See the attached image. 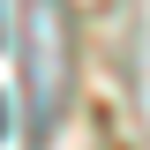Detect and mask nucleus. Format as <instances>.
Wrapping results in <instances>:
<instances>
[{
	"label": "nucleus",
	"mask_w": 150,
	"mask_h": 150,
	"mask_svg": "<svg viewBox=\"0 0 150 150\" xmlns=\"http://www.w3.org/2000/svg\"><path fill=\"white\" fill-rule=\"evenodd\" d=\"M30 105H38V128L53 112V8L38 0L30 8Z\"/></svg>",
	"instance_id": "1"
},
{
	"label": "nucleus",
	"mask_w": 150,
	"mask_h": 150,
	"mask_svg": "<svg viewBox=\"0 0 150 150\" xmlns=\"http://www.w3.org/2000/svg\"><path fill=\"white\" fill-rule=\"evenodd\" d=\"M0 135H8V105H0Z\"/></svg>",
	"instance_id": "2"
}]
</instances>
